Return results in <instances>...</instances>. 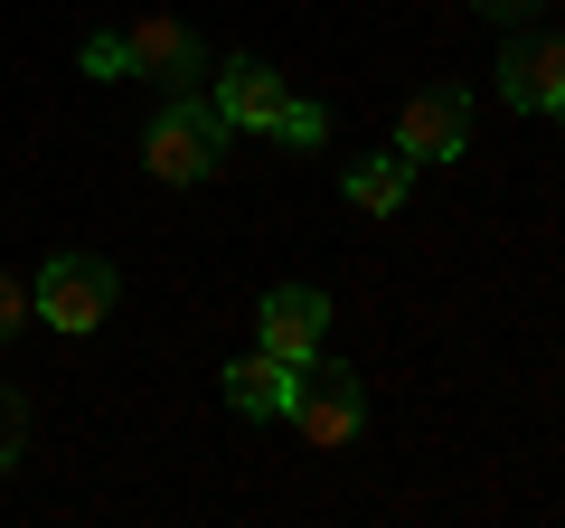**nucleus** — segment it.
<instances>
[{
    "mask_svg": "<svg viewBox=\"0 0 565 528\" xmlns=\"http://www.w3.org/2000/svg\"><path fill=\"white\" fill-rule=\"evenodd\" d=\"M226 133L217 123V104L207 95H170L161 114H151V133H141V170L151 180H170V189H199V180H217L226 170Z\"/></svg>",
    "mask_w": 565,
    "mask_h": 528,
    "instance_id": "obj_1",
    "label": "nucleus"
},
{
    "mask_svg": "<svg viewBox=\"0 0 565 528\" xmlns=\"http://www.w3.org/2000/svg\"><path fill=\"white\" fill-rule=\"evenodd\" d=\"M282 425H302V444H321V453L359 444V434H367V378L340 368V359H311L302 368V397H292Z\"/></svg>",
    "mask_w": 565,
    "mask_h": 528,
    "instance_id": "obj_2",
    "label": "nucleus"
},
{
    "mask_svg": "<svg viewBox=\"0 0 565 528\" xmlns=\"http://www.w3.org/2000/svg\"><path fill=\"white\" fill-rule=\"evenodd\" d=\"M114 293H122V274L104 255H47L39 284H29V303H39L47 330H76V340H85V330L114 311Z\"/></svg>",
    "mask_w": 565,
    "mask_h": 528,
    "instance_id": "obj_3",
    "label": "nucleus"
},
{
    "mask_svg": "<svg viewBox=\"0 0 565 528\" xmlns=\"http://www.w3.org/2000/svg\"><path fill=\"white\" fill-rule=\"evenodd\" d=\"M500 104L509 114H556L565 104V29H509L500 47Z\"/></svg>",
    "mask_w": 565,
    "mask_h": 528,
    "instance_id": "obj_4",
    "label": "nucleus"
},
{
    "mask_svg": "<svg viewBox=\"0 0 565 528\" xmlns=\"http://www.w3.org/2000/svg\"><path fill=\"white\" fill-rule=\"evenodd\" d=\"M321 340H330V293H311V284H274V293L255 303V349H274V359L311 368V359H321Z\"/></svg>",
    "mask_w": 565,
    "mask_h": 528,
    "instance_id": "obj_5",
    "label": "nucleus"
},
{
    "mask_svg": "<svg viewBox=\"0 0 565 528\" xmlns=\"http://www.w3.org/2000/svg\"><path fill=\"white\" fill-rule=\"evenodd\" d=\"M396 151H405L415 170H424V161H462V151H471V104L452 95V85L415 95V104L396 114Z\"/></svg>",
    "mask_w": 565,
    "mask_h": 528,
    "instance_id": "obj_6",
    "label": "nucleus"
},
{
    "mask_svg": "<svg viewBox=\"0 0 565 528\" xmlns=\"http://www.w3.org/2000/svg\"><path fill=\"white\" fill-rule=\"evenodd\" d=\"M207 104H217L226 133H274L282 104H292V85H282L274 66H255V57H226V66H217V95H207Z\"/></svg>",
    "mask_w": 565,
    "mask_h": 528,
    "instance_id": "obj_7",
    "label": "nucleus"
},
{
    "mask_svg": "<svg viewBox=\"0 0 565 528\" xmlns=\"http://www.w3.org/2000/svg\"><path fill=\"white\" fill-rule=\"evenodd\" d=\"M226 406L236 415H292V397H302V368L274 359V349H245V359H226Z\"/></svg>",
    "mask_w": 565,
    "mask_h": 528,
    "instance_id": "obj_8",
    "label": "nucleus"
},
{
    "mask_svg": "<svg viewBox=\"0 0 565 528\" xmlns=\"http://www.w3.org/2000/svg\"><path fill=\"white\" fill-rule=\"evenodd\" d=\"M122 57H132V76H161V85H189V76H199V39H189L170 10H141V20L122 29Z\"/></svg>",
    "mask_w": 565,
    "mask_h": 528,
    "instance_id": "obj_9",
    "label": "nucleus"
},
{
    "mask_svg": "<svg viewBox=\"0 0 565 528\" xmlns=\"http://www.w3.org/2000/svg\"><path fill=\"white\" fill-rule=\"evenodd\" d=\"M405 199H415V161L405 151H377V161L349 170V208H367V218H396Z\"/></svg>",
    "mask_w": 565,
    "mask_h": 528,
    "instance_id": "obj_10",
    "label": "nucleus"
},
{
    "mask_svg": "<svg viewBox=\"0 0 565 528\" xmlns=\"http://www.w3.org/2000/svg\"><path fill=\"white\" fill-rule=\"evenodd\" d=\"M321 133H330V114H321V104H302V95H292V104H282V123H274V133H264V142H292V151H321Z\"/></svg>",
    "mask_w": 565,
    "mask_h": 528,
    "instance_id": "obj_11",
    "label": "nucleus"
},
{
    "mask_svg": "<svg viewBox=\"0 0 565 528\" xmlns=\"http://www.w3.org/2000/svg\"><path fill=\"white\" fill-rule=\"evenodd\" d=\"M20 444H29V397H20V387H0V472L20 463Z\"/></svg>",
    "mask_w": 565,
    "mask_h": 528,
    "instance_id": "obj_12",
    "label": "nucleus"
},
{
    "mask_svg": "<svg viewBox=\"0 0 565 528\" xmlns=\"http://www.w3.org/2000/svg\"><path fill=\"white\" fill-rule=\"evenodd\" d=\"M76 66H85V76H132V57H122V29L85 39V47H76Z\"/></svg>",
    "mask_w": 565,
    "mask_h": 528,
    "instance_id": "obj_13",
    "label": "nucleus"
},
{
    "mask_svg": "<svg viewBox=\"0 0 565 528\" xmlns=\"http://www.w3.org/2000/svg\"><path fill=\"white\" fill-rule=\"evenodd\" d=\"M20 321H39V303H29L20 274H0V340H20Z\"/></svg>",
    "mask_w": 565,
    "mask_h": 528,
    "instance_id": "obj_14",
    "label": "nucleus"
},
{
    "mask_svg": "<svg viewBox=\"0 0 565 528\" xmlns=\"http://www.w3.org/2000/svg\"><path fill=\"white\" fill-rule=\"evenodd\" d=\"M481 10H490V20H500V29H527V20H537V10H556V0H481Z\"/></svg>",
    "mask_w": 565,
    "mask_h": 528,
    "instance_id": "obj_15",
    "label": "nucleus"
},
{
    "mask_svg": "<svg viewBox=\"0 0 565 528\" xmlns=\"http://www.w3.org/2000/svg\"><path fill=\"white\" fill-rule=\"evenodd\" d=\"M556 133H565V104H556Z\"/></svg>",
    "mask_w": 565,
    "mask_h": 528,
    "instance_id": "obj_16",
    "label": "nucleus"
}]
</instances>
